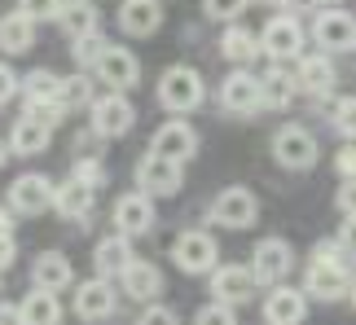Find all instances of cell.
<instances>
[{"label":"cell","instance_id":"cell-1","mask_svg":"<svg viewBox=\"0 0 356 325\" xmlns=\"http://www.w3.org/2000/svg\"><path fill=\"white\" fill-rule=\"evenodd\" d=\"M202 97H207V84H202V75L194 66H168L159 79V106L172 115H189L198 110Z\"/></svg>","mask_w":356,"mask_h":325},{"label":"cell","instance_id":"cell-2","mask_svg":"<svg viewBox=\"0 0 356 325\" xmlns=\"http://www.w3.org/2000/svg\"><path fill=\"white\" fill-rule=\"evenodd\" d=\"M246 268H251L255 286L268 290V286H277V281L291 277V268H295V247H291L286 238H259Z\"/></svg>","mask_w":356,"mask_h":325},{"label":"cell","instance_id":"cell-3","mask_svg":"<svg viewBox=\"0 0 356 325\" xmlns=\"http://www.w3.org/2000/svg\"><path fill=\"white\" fill-rule=\"evenodd\" d=\"M273 158H277L286 172H308V167H317L321 145L304 124H282L273 132Z\"/></svg>","mask_w":356,"mask_h":325},{"label":"cell","instance_id":"cell-4","mask_svg":"<svg viewBox=\"0 0 356 325\" xmlns=\"http://www.w3.org/2000/svg\"><path fill=\"white\" fill-rule=\"evenodd\" d=\"M255 40H259V53H264L268 62H295L299 53H304V26H299V18L286 13V9L273 13Z\"/></svg>","mask_w":356,"mask_h":325},{"label":"cell","instance_id":"cell-5","mask_svg":"<svg viewBox=\"0 0 356 325\" xmlns=\"http://www.w3.org/2000/svg\"><path fill=\"white\" fill-rule=\"evenodd\" d=\"M207 220L220 224V228H234V233H242V228H251V224L259 220V198H255L246 185H229V189H220V194L211 198Z\"/></svg>","mask_w":356,"mask_h":325},{"label":"cell","instance_id":"cell-6","mask_svg":"<svg viewBox=\"0 0 356 325\" xmlns=\"http://www.w3.org/2000/svg\"><path fill=\"white\" fill-rule=\"evenodd\" d=\"M88 115H92V132L102 141H115V137H128L136 128V106L128 101V92H106V97H92L88 101Z\"/></svg>","mask_w":356,"mask_h":325},{"label":"cell","instance_id":"cell-7","mask_svg":"<svg viewBox=\"0 0 356 325\" xmlns=\"http://www.w3.org/2000/svg\"><path fill=\"white\" fill-rule=\"evenodd\" d=\"M172 260L189 277H207L211 268L220 264V247H216V238L207 228H185V233L172 242Z\"/></svg>","mask_w":356,"mask_h":325},{"label":"cell","instance_id":"cell-8","mask_svg":"<svg viewBox=\"0 0 356 325\" xmlns=\"http://www.w3.org/2000/svg\"><path fill=\"white\" fill-rule=\"evenodd\" d=\"M92 75L115 92H132L141 84V58H136L132 49H123V44H106L102 58L92 62Z\"/></svg>","mask_w":356,"mask_h":325},{"label":"cell","instance_id":"cell-9","mask_svg":"<svg viewBox=\"0 0 356 325\" xmlns=\"http://www.w3.org/2000/svg\"><path fill=\"white\" fill-rule=\"evenodd\" d=\"M185 185V167L172 158H159V154H145L136 162V189L149 198H176Z\"/></svg>","mask_w":356,"mask_h":325},{"label":"cell","instance_id":"cell-10","mask_svg":"<svg viewBox=\"0 0 356 325\" xmlns=\"http://www.w3.org/2000/svg\"><path fill=\"white\" fill-rule=\"evenodd\" d=\"M220 106H225V115H234V119L259 115L264 110V106H259V75H251L246 66H234L229 79L220 84Z\"/></svg>","mask_w":356,"mask_h":325},{"label":"cell","instance_id":"cell-11","mask_svg":"<svg viewBox=\"0 0 356 325\" xmlns=\"http://www.w3.org/2000/svg\"><path fill=\"white\" fill-rule=\"evenodd\" d=\"M9 211L13 215H44L53 211V181L44 172H22L9 185Z\"/></svg>","mask_w":356,"mask_h":325},{"label":"cell","instance_id":"cell-12","mask_svg":"<svg viewBox=\"0 0 356 325\" xmlns=\"http://www.w3.org/2000/svg\"><path fill=\"white\" fill-rule=\"evenodd\" d=\"M149 154L159 158H172V162H185L198 154V132L185 124V119H168V124L154 128V137H149Z\"/></svg>","mask_w":356,"mask_h":325},{"label":"cell","instance_id":"cell-13","mask_svg":"<svg viewBox=\"0 0 356 325\" xmlns=\"http://www.w3.org/2000/svg\"><path fill=\"white\" fill-rule=\"evenodd\" d=\"M312 40L321 44V53H352L356 44V22H352V13L348 9H321L317 13V22H312Z\"/></svg>","mask_w":356,"mask_h":325},{"label":"cell","instance_id":"cell-14","mask_svg":"<svg viewBox=\"0 0 356 325\" xmlns=\"http://www.w3.org/2000/svg\"><path fill=\"white\" fill-rule=\"evenodd\" d=\"M111 215H115V233H123V238H145L149 228H154V198L141 194V189L119 194Z\"/></svg>","mask_w":356,"mask_h":325},{"label":"cell","instance_id":"cell-15","mask_svg":"<svg viewBox=\"0 0 356 325\" xmlns=\"http://www.w3.org/2000/svg\"><path fill=\"white\" fill-rule=\"evenodd\" d=\"M352 290V268L343 264H325V260H312L308 264V277H304V294L321 303H334V299H348Z\"/></svg>","mask_w":356,"mask_h":325},{"label":"cell","instance_id":"cell-16","mask_svg":"<svg viewBox=\"0 0 356 325\" xmlns=\"http://www.w3.org/2000/svg\"><path fill=\"white\" fill-rule=\"evenodd\" d=\"M119 308V290L111 286V277H88L75 286V317L79 321H106Z\"/></svg>","mask_w":356,"mask_h":325},{"label":"cell","instance_id":"cell-17","mask_svg":"<svg viewBox=\"0 0 356 325\" xmlns=\"http://www.w3.org/2000/svg\"><path fill=\"white\" fill-rule=\"evenodd\" d=\"M334 53H299L295 58V84L299 92H308V97H321V92L334 88Z\"/></svg>","mask_w":356,"mask_h":325},{"label":"cell","instance_id":"cell-18","mask_svg":"<svg viewBox=\"0 0 356 325\" xmlns=\"http://www.w3.org/2000/svg\"><path fill=\"white\" fill-rule=\"evenodd\" d=\"M207 277H211V294H216V299H225V303H234V308H242L259 290L246 264H216Z\"/></svg>","mask_w":356,"mask_h":325},{"label":"cell","instance_id":"cell-19","mask_svg":"<svg viewBox=\"0 0 356 325\" xmlns=\"http://www.w3.org/2000/svg\"><path fill=\"white\" fill-rule=\"evenodd\" d=\"M308 317V294L277 281V286H268V299H264V321L268 325H299Z\"/></svg>","mask_w":356,"mask_h":325},{"label":"cell","instance_id":"cell-20","mask_svg":"<svg viewBox=\"0 0 356 325\" xmlns=\"http://www.w3.org/2000/svg\"><path fill=\"white\" fill-rule=\"evenodd\" d=\"M92 207H97V189L84 185V181H62L53 185V211L62 215V220H88Z\"/></svg>","mask_w":356,"mask_h":325},{"label":"cell","instance_id":"cell-21","mask_svg":"<svg viewBox=\"0 0 356 325\" xmlns=\"http://www.w3.org/2000/svg\"><path fill=\"white\" fill-rule=\"evenodd\" d=\"M163 26V0H123L119 5V31L132 40H145Z\"/></svg>","mask_w":356,"mask_h":325},{"label":"cell","instance_id":"cell-22","mask_svg":"<svg viewBox=\"0 0 356 325\" xmlns=\"http://www.w3.org/2000/svg\"><path fill=\"white\" fill-rule=\"evenodd\" d=\"M49 141H53V128L44 124L40 115H18L13 119V128H9V154H44L49 150Z\"/></svg>","mask_w":356,"mask_h":325},{"label":"cell","instance_id":"cell-23","mask_svg":"<svg viewBox=\"0 0 356 325\" xmlns=\"http://www.w3.org/2000/svg\"><path fill=\"white\" fill-rule=\"evenodd\" d=\"M119 281H123V294L128 299H136V303H149V299H163V273L149 260H128V268L119 273Z\"/></svg>","mask_w":356,"mask_h":325},{"label":"cell","instance_id":"cell-24","mask_svg":"<svg viewBox=\"0 0 356 325\" xmlns=\"http://www.w3.org/2000/svg\"><path fill=\"white\" fill-rule=\"evenodd\" d=\"M295 97H299L295 71H286L282 62H273L268 75H259V106H268V110H291Z\"/></svg>","mask_w":356,"mask_h":325},{"label":"cell","instance_id":"cell-25","mask_svg":"<svg viewBox=\"0 0 356 325\" xmlns=\"http://www.w3.org/2000/svg\"><path fill=\"white\" fill-rule=\"evenodd\" d=\"M53 22L62 26L66 35H88V31H102V9L92 5V0H62L58 13H53Z\"/></svg>","mask_w":356,"mask_h":325},{"label":"cell","instance_id":"cell-26","mask_svg":"<svg viewBox=\"0 0 356 325\" xmlns=\"http://www.w3.org/2000/svg\"><path fill=\"white\" fill-rule=\"evenodd\" d=\"M71 281H75V268H71V260H66L62 251L35 255V264H31V286H40V290H66Z\"/></svg>","mask_w":356,"mask_h":325},{"label":"cell","instance_id":"cell-27","mask_svg":"<svg viewBox=\"0 0 356 325\" xmlns=\"http://www.w3.org/2000/svg\"><path fill=\"white\" fill-rule=\"evenodd\" d=\"M35 49V22L26 18V13H5L0 18V53L5 58H22V53H31Z\"/></svg>","mask_w":356,"mask_h":325},{"label":"cell","instance_id":"cell-28","mask_svg":"<svg viewBox=\"0 0 356 325\" xmlns=\"http://www.w3.org/2000/svg\"><path fill=\"white\" fill-rule=\"evenodd\" d=\"M132 260V238H123V233H111V238H102L97 242V251H92V264H97V277H119L123 268H128Z\"/></svg>","mask_w":356,"mask_h":325},{"label":"cell","instance_id":"cell-29","mask_svg":"<svg viewBox=\"0 0 356 325\" xmlns=\"http://www.w3.org/2000/svg\"><path fill=\"white\" fill-rule=\"evenodd\" d=\"M53 101H58V110H62V115H71V110H88V101H92V75H88V71H79V75H58Z\"/></svg>","mask_w":356,"mask_h":325},{"label":"cell","instance_id":"cell-30","mask_svg":"<svg viewBox=\"0 0 356 325\" xmlns=\"http://www.w3.org/2000/svg\"><path fill=\"white\" fill-rule=\"evenodd\" d=\"M18 321H26V325H58V321H62L58 290H40V286H35V290L18 303Z\"/></svg>","mask_w":356,"mask_h":325},{"label":"cell","instance_id":"cell-31","mask_svg":"<svg viewBox=\"0 0 356 325\" xmlns=\"http://www.w3.org/2000/svg\"><path fill=\"white\" fill-rule=\"evenodd\" d=\"M220 58L234 62V66H251V62L259 58V40H255V31H246V26L229 22L225 35H220Z\"/></svg>","mask_w":356,"mask_h":325},{"label":"cell","instance_id":"cell-32","mask_svg":"<svg viewBox=\"0 0 356 325\" xmlns=\"http://www.w3.org/2000/svg\"><path fill=\"white\" fill-rule=\"evenodd\" d=\"M53 88H58V75L44 71V66H35V71L18 75V92H22V101H26V106H35V101H53Z\"/></svg>","mask_w":356,"mask_h":325},{"label":"cell","instance_id":"cell-33","mask_svg":"<svg viewBox=\"0 0 356 325\" xmlns=\"http://www.w3.org/2000/svg\"><path fill=\"white\" fill-rule=\"evenodd\" d=\"M111 44L102 31H88V35H75V44H71V58H75V66L79 71H92V62L102 58V49Z\"/></svg>","mask_w":356,"mask_h":325},{"label":"cell","instance_id":"cell-34","mask_svg":"<svg viewBox=\"0 0 356 325\" xmlns=\"http://www.w3.org/2000/svg\"><path fill=\"white\" fill-rule=\"evenodd\" d=\"M75 181H84V185H92V189H102L106 185V167L97 162V154H75Z\"/></svg>","mask_w":356,"mask_h":325},{"label":"cell","instance_id":"cell-35","mask_svg":"<svg viewBox=\"0 0 356 325\" xmlns=\"http://www.w3.org/2000/svg\"><path fill=\"white\" fill-rule=\"evenodd\" d=\"M194 321H198V325H234V321H238V308L225 303V299H216V303H207V308H198Z\"/></svg>","mask_w":356,"mask_h":325},{"label":"cell","instance_id":"cell-36","mask_svg":"<svg viewBox=\"0 0 356 325\" xmlns=\"http://www.w3.org/2000/svg\"><path fill=\"white\" fill-rule=\"evenodd\" d=\"M251 5V0H202V9H207V18H216V22H234L238 13Z\"/></svg>","mask_w":356,"mask_h":325},{"label":"cell","instance_id":"cell-37","mask_svg":"<svg viewBox=\"0 0 356 325\" xmlns=\"http://www.w3.org/2000/svg\"><path fill=\"white\" fill-rule=\"evenodd\" d=\"M58 5H62V0H18V13H26L31 22H53Z\"/></svg>","mask_w":356,"mask_h":325},{"label":"cell","instance_id":"cell-38","mask_svg":"<svg viewBox=\"0 0 356 325\" xmlns=\"http://www.w3.org/2000/svg\"><path fill=\"white\" fill-rule=\"evenodd\" d=\"M181 317H176V308H168V303H154L149 299L145 308H141V325H176Z\"/></svg>","mask_w":356,"mask_h":325},{"label":"cell","instance_id":"cell-39","mask_svg":"<svg viewBox=\"0 0 356 325\" xmlns=\"http://www.w3.org/2000/svg\"><path fill=\"white\" fill-rule=\"evenodd\" d=\"M13 97H18V71L0 58V106H9Z\"/></svg>","mask_w":356,"mask_h":325},{"label":"cell","instance_id":"cell-40","mask_svg":"<svg viewBox=\"0 0 356 325\" xmlns=\"http://www.w3.org/2000/svg\"><path fill=\"white\" fill-rule=\"evenodd\" d=\"M352 110H356V101H352V97H343V101H339L334 110H330V124L343 132V137H352Z\"/></svg>","mask_w":356,"mask_h":325},{"label":"cell","instance_id":"cell-41","mask_svg":"<svg viewBox=\"0 0 356 325\" xmlns=\"http://www.w3.org/2000/svg\"><path fill=\"white\" fill-rule=\"evenodd\" d=\"M334 172H339V181H352V172H356V158H352V145H343V150L334 154Z\"/></svg>","mask_w":356,"mask_h":325},{"label":"cell","instance_id":"cell-42","mask_svg":"<svg viewBox=\"0 0 356 325\" xmlns=\"http://www.w3.org/2000/svg\"><path fill=\"white\" fill-rule=\"evenodd\" d=\"M13 260H18V242H13V233H0V273L13 268Z\"/></svg>","mask_w":356,"mask_h":325},{"label":"cell","instance_id":"cell-43","mask_svg":"<svg viewBox=\"0 0 356 325\" xmlns=\"http://www.w3.org/2000/svg\"><path fill=\"white\" fill-rule=\"evenodd\" d=\"M339 211H343V220H352V181H343V185H339Z\"/></svg>","mask_w":356,"mask_h":325},{"label":"cell","instance_id":"cell-44","mask_svg":"<svg viewBox=\"0 0 356 325\" xmlns=\"http://www.w3.org/2000/svg\"><path fill=\"white\" fill-rule=\"evenodd\" d=\"M317 5H321V0H282L286 13H295V9H317Z\"/></svg>","mask_w":356,"mask_h":325},{"label":"cell","instance_id":"cell-45","mask_svg":"<svg viewBox=\"0 0 356 325\" xmlns=\"http://www.w3.org/2000/svg\"><path fill=\"white\" fill-rule=\"evenodd\" d=\"M13 224H18V220H13V211L0 207V233H13Z\"/></svg>","mask_w":356,"mask_h":325},{"label":"cell","instance_id":"cell-46","mask_svg":"<svg viewBox=\"0 0 356 325\" xmlns=\"http://www.w3.org/2000/svg\"><path fill=\"white\" fill-rule=\"evenodd\" d=\"M5 321H18V303H0V325Z\"/></svg>","mask_w":356,"mask_h":325},{"label":"cell","instance_id":"cell-47","mask_svg":"<svg viewBox=\"0 0 356 325\" xmlns=\"http://www.w3.org/2000/svg\"><path fill=\"white\" fill-rule=\"evenodd\" d=\"M5 158H9V145H5V141H0V167H5Z\"/></svg>","mask_w":356,"mask_h":325},{"label":"cell","instance_id":"cell-48","mask_svg":"<svg viewBox=\"0 0 356 325\" xmlns=\"http://www.w3.org/2000/svg\"><path fill=\"white\" fill-rule=\"evenodd\" d=\"M321 5H343V0H321Z\"/></svg>","mask_w":356,"mask_h":325},{"label":"cell","instance_id":"cell-49","mask_svg":"<svg viewBox=\"0 0 356 325\" xmlns=\"http://www.w3.org/2000/svg\"><path fill=\"white\" fill-rule=\"evenodd\" d=\"M268 5H282V0H268Z\"/></svg>","mask_w":356,"mask_h":325}]
</instances>
